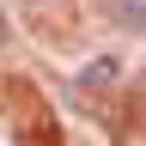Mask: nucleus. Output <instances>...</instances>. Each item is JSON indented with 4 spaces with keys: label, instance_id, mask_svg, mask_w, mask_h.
I'll list each match as a JSON object with an SVG mask.
<instances>
[{
    "label": "nucleus",
    "instance_id": "nucleus-1",
    "mask_svg": "<svg viewBox=\"0 0 146 146\" xmlns=\"http://www.w3.org/2000/svg\"><path fill=\"white\" fill-rule=\"evenodd\" d=\"M104 12L116 18L122 31H146V0H104Z\"/></svg>",
    "mask_w": 146,
    "mask_h": 146
},
{
    "label": "nucleus",
    "instance_id": "nucleus-2",
    "mask_svg": "<svg viewBox=\"0 0 146 146\" xmlns=\"http://www.w3.org/2000/svg\"><path fill=\"white\" fill-rule=\"evenodd\" d=\"M110 79H116V61H91L85 67V85H110Z\"/></svg>",
    "mask_w": 146,
    "mask_h": 146
}]
</instances>
